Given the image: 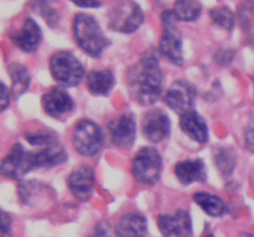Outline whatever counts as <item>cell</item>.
<instances>
[{"label":"cell","mask_w":254,"mask_h":237,"mask_svg":"<svg viewBox=\"0 0 254 237\" xmlns=\"http://www.w3.org/2000/svg\"><path fill=\"white\" fill-rule=\"evenodd\" d=\"M112 143L121 149H130L135 142L136 124L133 114L124 113L109 123Z\"/></svg>","instance_id":"obj_13"},{"label":"cell","mask_w":254,"mask_h":237,"mask_svg":"<svg viewBox=\"0 0 254 237\" xmlns=\"http://www.w3.org/2000/svg\"><path fill=\"white\" fill-rule=\"evenodd\" d=\"M36 153L37 169H51L57 165H61L67 160V153L64 147L59 143H55L50 147H45Z\"/></svg>","instance_id":"obj_20"},{"label":"cell","mask_w":254,"mask_h":237,"mask_svg":"<svg viewBox=\"0 0 254 237\" xmlns=\"http://www.w3.org/2000/svg\"><path fill=\"white\" fill-rule=\"evenodd\" d=\"M52 77L64 87H76L83 81L84 69L73 54L68 51L56 52L50 59Z\"/></svg>","instance_id":"obj_5"},{"label":"cell","mask_w":254,"mask_h":237,"mask_svg":"<svg viewBox=\"0 0 254 237\" xmlns=\"http://www.w3.org/2000/svg\"><path fill=\"white\" fill-rule=\"evenodd\" d=\"M35 169H37L36 153L26 151L20 143L12 146L10 153L1 163L2 175L15 180H20Z\"/></svg>","instance_id":"obj_8"},{"label":"cell","mask_w":254,"mask_h":237,"mask_svg":"<svg viewBox=\"0 0 254 237\" xmlns=\"http://www.w3.org/2000/svg\"><path fill=\"white\" fill-rule=\"evenodd\" d=\"M68 188L72 195L79 201H88L94 190V171L89 165L74 169L68 178Z\"/></svg>","instance_id":"obj_14"},{"label":"cell","mask_w":254,"mask_h":237,"mask_svg":"<svg viewBox=\"0 0 254 237\" xmlns=\"http://www.w3.org/2000/svg\"><path fill=\"white\" fill-rule=\"evenodd\" d=\"M163 79L164 76L158 55L153 50H148L129 70V94L136 103L141 106H151L163 93Z\"/></svg>","instance_id":"obj_1"},{"label":"cell","mask_w":254,"mask_h":237,"mask_svg":"<svg viewBox=\"0 0 254 237\" xmlns=\"http://www.w3.org/2000/svg\"><path fill=\"white\" fill-rule=\"evenodd\" d=\"M170 119L163 109H150L141 121V132L151 143H159L170 136Z\"/></svg>","instance_id":"obj_11"},{"label":"cell","mask_w":254,"mask_h":237,"mask_svg":"<svg viewBox=\"0 0 254 237\" xmlns=\"http://www.w3.org/2000/svg\"><path fill=\"white\" fill-rule=\"evenodd\" d=\"M243 237H254V235H252V234H246V235H243Z\"/></svg>","instance_id":"obj_37"},{"label":"cell","mask_w":254,"mask_h":237,"mask_svg":"<svg viewBox=\"0 0 254 237\" xmlns=\"http://www.w3.org/2000/svg\"><path fill=\"white\" fill-rule=\"evenodd\" d=\"M89 237H112L109 226L106 221H102L96 226V230Z\"/></svg>","instance_id":"obj_33"},{"label":"cell","mask_w":254,"mask_h":237,"mask_svg":"<svg viewBox=\"0 0 254 237\" xmlns=\"http://www.w3.org/2000/svg\"><path fill=\"white\" fill-rule=\"evenodd\" d=\"M11 41L26 54H32L39 49L42 41V31L40 25L31 17H27L21 30L11 34Z\"/></svg>","instance_id":"obj_15"},{"label":"cell","mask_w":254,"mask_h":237,"mask_svg":"<svg viewBox=\"0 0 254 237\" xmlns=\"http://www.w3.org/2000/svg\"><path fill=\"white\" fill-rule=\"evenodd\" d=\"M193 201L210 216H222L226 211L222 199L213 194L200 191L193 195Z\"/></svg>","instance_id":"obj_24"},{"label":"cell","mask_w":254,"mask_h":237,"mask_svg":"<svg viewBox=\"0 0 254 237\" xmlns=\"http://www.w3.org/2000/svg\"><path fill=\"white\" fill-rule=\"evenodd\" d=\"M181 131L190 137L192 141L200 144H205L208 141V126L205 119L196 111H190L181 114Z\"/></svg>","instance_id":"obj_18"},{"label":"cell","mask_w":254,"mask_h":237,"mask_svg":"<svg viewBox=\"0 0 254 237\" xmlns=\"http://www.w3.org/2000/svg\"><path fill=\"white\" fill-rule=\"evenodd\" d=\"M213 161L220 171L221 175L225 178H230L235 171L236 164H237V156L232 148L227 147H217L213 151Z\"/></svg>","instance_id":"obj_21"},{"label":"cell","mask_w":254,"mask_h":237,"mask_svg":"<svg viewBox=\"0 0 254 237\" xmlns=\"http://www.w3.org/2000/svg\"><path fill=\"white\" fill-rule=\"evenodd\" d=\"M253 84H254V76H253Z\"/></svg>","instance_id":"obj_38"},{"label":"cell","mask_w":254,"mask_h":237,"mask_svg":"<svg viewBox=\"0 0 254 237\" xmlns=\"http://www.w3.org/2000/svg\"><path fill=\"white\" fill-rule=\"evenodd\" d=\"M158 226L164 237H193L191 216L183 209L173 215L159 216Z\"/></svg>","instance_id":"obj_12"},{"label":"cell","mask_w":254,"mask_h":237,"mask_svg":"<svg viewBox=\"0 0 254 237\" xmlns=\"http://www.w3.org/2000/svg\"><path fill=\"white\" fill-rule=\"evenodd\" d=\"M41 184L36 181H21L19 185V195L27 205H32V201L37 200V195H41Z\"/></svg>","instance_id":"obj_28"},{"label":"cell","mask_w":254,"mask_h":237,"mask_svg":"<svg viewBox=\"0 0 254 237\" xmlns=\"http://www.w3.org/2000/svg\"><path fill=\"white\" fill-rule=\"evenodd\" d=\"M202 237H215L212 235V234H210V233H207V234H205V235H203Z\"/></svg>","instance_id":"obj_36"},{"label":"cell","mask_w":254,"mask_h":237,"mask_svg":"<svg viewBox=\"0 0 254 237\" xmlns=\"http://www.w3.org/2000/svg\"><path fill=\"white\" fill-rule=\"evenodd\" d=\"M210 17L217 26L232 31L236 25V15L228 6H216L210 10Z\"/></svg>","instance_id":"obj_25"},{"label":"cell","mask_w":254,"mask_h":237,"mask_svg":"<svg viewBox=\"0 0 254 237\" xmlns=\"http://www.w3.org/2000/svg\"><path fill=\"white\" fill-rule=\"evenodd\" d=\"M148 225L141 214L129 213L122 216L114 228L116 237H146Z\"/></svg>","instance_id":"obj_17"},{"label":"cell","mask_w":254,"mask_h":237,"mask_svg":"<svg viewBox=\"0 0 254 237\" xmlns=\"http://www.w3.org/2000/svg\"><path fill=\"white\" fill-rule=\"evenodd\" d=\"M104 144V134L101 127L89 119H82L73 132V147L84 157H94Z\"/></svg>","instance_id":"obj_7"},{"label":"cell","mask_w":254,"mask_h":237,"mask_svg":"<svg viewBox=\"0 0 254 237\" xmlns=\"http://www.w3.org/2000/svg\"><path fill=\"white\" fill-rule=\"evenodd\" d=\"M178 21L173 10H165L161 14L163 35L160 40V52L168 61L175 66L184 65L183 35L178 27Z\"/></svg>","instance_id":"obj_3"},{"label":"cell","mask_w":254,"mask_h":237,"mask_svg":"<svg viewBox=\"0 0 254 237\" xmlns=\"http://www.w3.org/2000/svg\"><path fill=\"white\" fill-rule=\"evenodd\" d=\"M1 88H2V93H1V111H5V109L9 107L10 104V92L9 89L6 88L4 83H1Z\"/></svg>","instance_id":"obj_35"},{"label":"cell","mask_w":254,"mask_h":237,"mask_svg":"<svg viewBox=\"0 0 254 237\" xmlns=\"http://www.w3.org/2000/svg\"><path fill=\"white\" fill-rule=\"evenodd\" d=\"M7 72L12 79V96L17 98L29 89L31 84V76L26 67L21 64H11L7 67Z\"/></svg>","instance_id":"obj_22"},{"label":"cell","mask_w":254,"mask_h":237,"mask_svg":"<svg viewBox=\"0 0 254 237\" xmlns=\"http://www.w3.org/2000/svg\"><path fill=\"white\" fill-rule=\"evenodd\" d=\"M12 220L11 216L7 213L2 211L1 213V237H12L11 234Z\"/></svg>","instance_id":"obj_32"},{"label":"cell","mask_w":254,"mask_h":237,"mask_svg":"<svg viewBox=\"0 0 254 237\" xmlns=\"http://www.w3.org/2000/svg\"><path fill=\"white\" fill-rule=\"evenodd\" d=\"M173 11L179 21H195L202 12V4L198 0H176Z\"/></svg>","instance_id":"obj_23"},{"label":"cell","mask_w":254,"mask_h":237,"mask_svg":"<svg viewBox=\"0 0 254 237\" xmlns=\"http://www.w3.org/2000/svg\"><path fill=\"white\" fill-rule=\"evenodd\" d=\"M42 108L47 116L55 119H64L73 112L74 102L66 89L54 87L42 96Z\"/></svg>","instance_id":"obj_10"},{"label":"cell","mask_w":254,"mask_h":237,"mask_svg":"<svg viewBox=\"0 0 254 237\" xmlns=\"http://www.w3.org/2000/svg\"><path fill=\"white\" fill-rule=\"evenodd\" d=\"M238 20L245 31L251 29L254 20V1L253 0H245L238 6Z\"/></svg>","instance_id":"obj_29"},{"label":"cell","mask_w":254,"mask_h":237,"mask_svg":"<svg viewBox=\"0 0 254 237\" xmlns=\"http://www.w3.org/2000/svg\"><path fill=\"white\" fill-rule=\"evenodd\" d=\"M116 79L111 70H96L87 76L88 91L96 96H108L113 89Z\"/></svg>","instance_id":"obj_19"},{"label":"cell","mask_w":254,"mask_h":237,"mask_svg":"<svg viewBox=\"0 0 254 237\" xmlns=\"http://www.w3.org/2000/svg\"><path fill=\"white\" fill-rule=\"evenodd\" d=\"M25 138H26V141L31 146L42 147V148L57 143L56 134L52 131H46V129H37L35 132H27V133H25Z\"/></svg>","instance_id":"obj_27"},{"label":"cell","mask_w":254,"mask_h":237,"mask_svg":"<svg viewBox=\"0 0 254 237\" xmlns=\"http://www.w3.org/2000/svg\"><path fill=\"white\" fill-rule=\"evenodd\" d=\"M144 12L133 0L117 2L108 15V27L122 34H133L143 25Z\"/></svg>","instance_id":"obj_4"},{"label":"cell","mask_w":254,"mask_h":237,"mask_svg":"<svg viewBox=\"0 0 254 237\" xmlns=\"http://www.w3.org/2000/svg\"><path fill=\"white\" fill-rule=\"evenodd\" d=\"M73 34L77 45L89 56L98 59L111 45L108 37L92 15L79 12L73 20Z\"/></svg>","instance_id":"obj_2"},{"label":"cell","mask_w":254,"mask_h":237,"mask_svg":"<svg viewBox=\"0 0 254 237\" xmlns=\"http://www.w3.org/2000/svg\"><path fill=\"white\" fill-rule=\"evenodd\" d=\"M55 2L56 0H35L34 2L35 10L40 12L50 27H56L61 19V15L55 7Z\"/></svg>","instance_id":"obj_26"},{"label":"cell","mask_w":254,"mask_h":237,"mask_svg":"<svg viewBox=\"0 0 254 237\" xmlns=\"http://www.w3.org/2000/svg\"><path fill=\"white\" fill-rule=\"evenodd\" d=\"M245 144L247 151L254 153V113L251 116L248 126L245 132Z\"/></svg>","instance_id":"obj_30"},{"label":"cell","mask_w":254,"mask_h":237,"mask_svg":"<svg viewBox=\"0 0 254 237\" xmlns=\"http://www.w3.org/2000/svg\"><path fill=\"white\" fill-rule=\"evenodd\" d=\"M196 96H197V91L192 83L185 79H178L168 89L164 97V102L173 111L184 114L193 111Z\"/></svg>","instance_id":"obj_9"},{"label":"cell","mask_w":254,"mask_h":237,"mask_svg":"<svg viewBox=\"0 0 254 237\" xmlns=\"http://www.w3.org/2000/svg\"><path fill=\"white\" fill-rule=\"evenodd\" d=\"M133 175L138 183L155 185L160 180L163 171V159L155 148H143L133 160Z\"/></svg>","instance_id":"obj_6"},{"label":"cell","mask_w":254,"mask_h":237,"mask_svg":"<svg viewBox=\"0 0 254 237\" xmlns=\"http://www.w3.org/2000/svg\"><path fill=\"white\" fill-rule=\"evenodd\" d=\"M175 175L181 184L190 185L192 183H206L207 173L201 159H186L179 161L175 166Z\"/></svg>","instance_id":"obj_16"},{"label":"cell","mask_w":254,"mask_h":237,"mask_svg":"<svg viewBox=\"0 0 254 237\" xmlns=\"http://www.w3.org/2000/svg\"><path fill=\"white\" fill-rule=\"evenodd\" d=\"M233 57H235V51L227 49L218 50L215 55L216 62L220 64L221 66H228L233 61Z\"/></svg>","instance_id":"obj_31"},{"label":"cell","mask_w":254,"mask_h":237,"mask_svg":"<svg viewBox=\"0 0 254 237\" xmlns=\"http://www.w3.org/2000/svg\"><path fill=\"white\" fill-rule=\"evenodd\" d=\"M79 7H101V0H69Z\"/></svg>","instance_id":"obj_34"}]
</instances>
